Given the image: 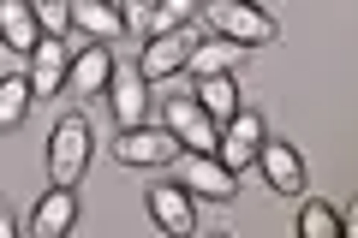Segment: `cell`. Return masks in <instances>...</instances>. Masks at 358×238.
<instances>
[{
    "label": "cell",
    "mask_w": 358,
    "mask_h": 238,
    "mask_svg": "<svg viewBox=\"0 0 358 238\" xmlns=\"http://www.w3.org/2000/svg\"><path fill=\"white\" fill-rule=\"evenodd\" d=\"M90 149H96L90 119H84V113H66L60 126H54V137H48V185L72 191L78 179L90 173Z\"/></svg>",
    "instance_id": "cell-1"
},
{
    "label": "cell",
    "mask_w": 358,
    "mask_h": 238,
    "mask_svg": "<svg viewBox=\"0 0 358 238\" xmlns=\"http://www.w3.org/2000/svg\"><path fill=\"white\" fill-rule=\"evenodd\" d=\"M203 13H209V24H215V36H227V42H245V48L275 42L268 6H251V0H203Z\"/></svg>",
    "instance_id": "cell-2"
},
{
    "label": "cell",
    "mask_w": 358,
    "mask_h": 238,
    "mask_svg": "<svg viewBox=\"0 0 358 238\" xmlns=\"http://www.w3.org/2000/svg\"><path fill=\"white\" fill-rule=\"evenodd\" d=\"M162 126L173 131V143H179V149H192V155H215L221 126L209 119L203 107H197L192 96H167V101H162Z\"/></svg>",
    "instance_id": "cell-3"
},
{
    "label": "cell",
    "mask_w": 358,
    "mask_h": 238,
    "mask_svg": "<svg viewBox=\"0 0 358 238\" xmlns=\"http://www.w3.org/2000/svg\"><path fill=\"white\" fill-rule=\"evenodd\" d=\"M263 113L257 107H239L227 119V126H221V137H215V161L227 167V173H245V167H257V149H263Z\"/></svg>",
    "instance_id": "cell-4"
},
{
    "label": "cell",
    "mask_w": 358,
    "mask_h": 238,
    "mask_svg": "<svg viewBox=\"0 0 358 238\" xmlns=\"http://www.w3.org/2000/svg\"><path fill=\"white\" fill-rule=\"evenodd\" d=\"M197 30H162V36H143V48H138V72L150 77V84H162V77H173V72H185V60H192V48H197Z\"/></svg>",
    "instance_id": "cell-5"
},
{
    "label": "cell",
    "mask_w": 358,
    "mask_h": 238,
    "mask_svg": "<svg viewBox=\"0 0 358 238\" xmlns=\"http://www.w3.org/2000/svg\"><path fill=\"white\" fill-rule=\"evenodd\" d=\"M114 155L126 167H167V161H179V143L167 126H131L114 137Z\"/></svg>",
    "instance_id": "cell-6"
},
{
    "label": "cell",
    "mask_w": 358,
    "mask_h": 238,
    "mask_svg": "<svg viewBox=\"0 0 358 238\" xmlns=\"http://www.w3.org/2000/svg\"><path fill=\"white\" fill-rule=\"evenodd\" d=\"M150 214H155V226L173 232V238H192L197 232V197L179 185V179H162V185L150 191Z\"/></svg>",
    "instance_id": "cell-7"
},
{
    "label": "cell",
    "mask_w": 358,
    "mask_h": 238,
    "mask_svg": "<svg viewBox=\"0 0 358 238\" xmlns=\"http://www.w3.org/2000/svg\"><path fill=\"white\" fill-rule=\"evenodd\" d=\"M179 185L192 191V197L227 202L233 191H239V173H227V167H221L215 155H192V149H185V161H179Z\"/></svg>",
    "instance_id": "cell-8"
},
{
    "label": "cell",
    "mask_w": 358,
    "mask_h": 238,
    "mask_svg": "<svg viewBox=\"0 0 358 238\" xmlns=\"http://www.w3.org/2000/svg\"><path fill=\"white\" fill-rule=\"evenodd\" d=\"M66 72H72V48H66V36H42L36 48H30V96H54V89L66 84Z\"/></svg>",
    "instance_id": "cell-9"
},
{
    "label": "cell",
    "mask_w": 358,
    "mask_h": 238,
    "mask_svg": "<svg viewBox=\"0 0 358 238\" xmlns=\"http://www.w3.org/2000/svg\"><path fill=\"white\" fill-rule=\"evenodd\" d=\"M257 167H263L268 191H281V197H305V161H299L293 143H268V137H263V149H257Z\"/></svg>",
    "instance_id": "cell-10"
},
{
    "label": "cell",
    "mask_w": 358,
    "mask_h": 238,
    "mask_svg": "<svg viewBox=\"0 0 358 238\" xmlns=\"http://www.w3.org/2000/svg\"><path fill=\"white\" fill-rule=\"evenodd\" d=\"M108 77H114V48L108 42L72 48V72H66V89L72 96H96V89H108Z\"/></svg>",
    "instance_id": "cell-11"
},
{
    "label": "cell",
    "mask_w": 358,
    "mask_h": 238,
    "mask_svg": "<svg viewBox=\"0 0 358 238\" xmlns=\"http://www.w3.org/2000/svg\"><path fill=\"white\" fill-rule=\"evenodd\" d=\"M150 77L138 72V66H114V77H108V96H114V119H120V131H131V126H143V113H150Z\"/></svg>",
    "instance_id": "cell-12"
},
{
    "label": "cell",
    "mask_w": 358,
    "mask_h": 238,
    "mask_svg": "<svg viewBox=\"0 0 358 238\" xmlns=\"http://www.w3.org/2000/svg\"><path fill=\"white\" fill-rule=\"evenodd\" d=\"M72 30H84L90 42H114L126 36V18L114 0H72Z\"/></svg>",
    "instance_id": "cell-13"
},
{
    "label": "cell",
    "mask_w": 358,
    "mask_h": 238,
    "mask_svg": "<svg viewBox=\"0 0 358 238\" xmlns=\"http://www.w3.org/2000/svg\"><path fill=\"white\" fill-rule=\"evenodd\" d=\"M72 221H78V197L54 185L48 197L36 202V214H30V232H36V238H66V232H72Z\"/></svg>",
    "instance_id": "cell-14"
},
{
    "label": "cell",
    "mask_w": 358,
    "mask_h": 238,
    "mask_svg": "<svg viewBox=\"0 0 358 238\" xmlns=\"http://www.w3.org/2000/svg\"><path fill=\"white\" fill-rule=\"evenodd\" d=\"M0 42L13 54H30L42 42V24H36V13H30V0H0Z\"/></svg>",
    "instance_id": "cell-15"
},
{
    "label": "cell",
    "mask_w": 358,
    "mask_h": 238,
    "mask_svg": "<svg viewBox=\"0 0 358 238\" xmlns=\"http://www.w3.org/2000/svg\"><path fill=\"white\" fill-rule=\"evenodd\" d=\"M245 54H251L245 42H227V36H215V42H197L185 66H192L197 77H221V72H239V66H245Z\"/></svg>",
    "instance_id": "cell-16"
},
{
    "label": "cell",
    "mask_w": 358,
    "mask_h": 238,
    "mask_svg": "<svg viewBox=\"0 0 358 238\" xmlns=\"http://www.w3.org/2000/svg\"><path fill=\"white\" fill-rule=\"evenodd\" d=\"M197 107L215 119V126H227L233 113H239V84H233V72H221V77H203L197 84Z\"/></svg>",
    "instance_id": "cell-17"
},
{
    "label": "cell",
    "mask_w": 358,
    "mask_h": 238,
    "mask_svg": "<svg viewBox=\"0 0 358 238\" xmlns=\"http://www.w3.org/2000/svg\"><path fill=\"white\" fill-rule=\"evenodd\" d=\"M30 77H0V131H18L30 113Z\"/></svg>",
    "instance_id": "cell-18"
},
{
    "label": "cell",
    "mask_w": 358,
    "mask_h": 238,
    "mask_svg": "<svg viewBox=\"0 0 358 238\" xmlns=\"http://www.w3.org/2000/svg\"><path fill=\"white\" fill-rule=\"evenodd\" d=\"M299 232H305V238H341L346 221L329 209V202H305V209H299Z\"/></svg>",
    "instance_id": "cell-19"
},
{
    "label": "cell",
    "mask_w": 358,
    "mask_h": 238,
    "mask_svg": "<svg viewBox=\"0 0 358 238\" xmlns=\"http://www.w3.org/2000/svg\"><path fill=\"white\" fill-rule=\"evenodd\" d=\"M30 13H36L42 36H66L72 30V0H30Z\"/></svg>",
    "instance_id": "cell-20"
},
{
    "label": "cell",
    "mask_w": 358,
    "mask_h": 238,
    "mask_svg": "<svg viewBox=\"0 0 358 238\" xmlns=\"http://www.w3.org/2000/svg\"><path fill=\"white\" fill-rule=\"evenodd\" d=\"M203 0H155V13H150V36H162V30H179L185 18L197 13Z\"/></svg>",
    "instance_id": "cell-21"
},
{
    "label": "cell",
    "mask_w": 358,
    "mask_h": 238,
    "mask_svg": "<svg viewBox=\"0 0 358 238\" xmlns=\"http://www.w3.org/2000/svg\"><path fill=\"white\" fill-rule=\"evenodd\" d=\"M150 13H155V0H120V18H126L131 36H150Z\"/></svg>",
    "instance_id": "cell-22"
},
{
    "label": "cell",
    "mask_w": 358,
    "mask_h": 238,
    "mask_svg": "<svg viewBox=\"0 0 358 238\" xmlns=\"http://www.w3.org/2000/svg\"><path fill=\"white\" fill-rule=\"evenodd\" d=\"M0 238H13V214L6 209H0Z\"/></svg>",
    "instance_id": "cell-23"
},
{
    "label": "cell",
    "mask_w": 358,
    "mask_h": 238,
    "mask_svg": "<svg viewBox=\"0 0 358 238\" xmlns=\"http://www.w3.org/2000/svg\"><path fill=\"white\" fill-rule=\"evenodd\" d=\"M251 6H263V0H251Z\"/></svg>",
    "instance_id": "cell-24"
}]
</instances>
